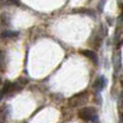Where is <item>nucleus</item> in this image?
I'll return each mask as SVG.
<instances>
[{"label": "nucleus", "mask_w": 123, "mask_h": 123, "mask_svg": "<svg viewBox=\"0 0 123 123\" xmlns=\"http://www.w3.org/2000/svg\"><path fill=\"white\" fill-rule=\"evenodd\" d=\"M10 15L8 14V13L3 12L1 13V15H0V23H1V25L3 26H9L10 25Z\"/></svg>", "instance_id": "nucleus-7"}, {"label": "nucleus", "mask_w": 123, "mask_h": 123, "mask_svg": "<svg viewBox=\"0 0 123 123\" xmlns=\"http://www.w3.org/2000/svg\"><path fill=\"white\" fill-rule=\"evenodd\" d=\"M4 96H6V95H4V94H3V92H2L1 90H0V102H1V100H2V98H3Z\"/></svg>", "instance_id": "nucleus-10"}, {"label": "nucleus", "mask_w": 123, "mask_h": 123, "mask_svg": "<svg viewBox=\"0 0 123 123\" xmlns=\"http://www.w3.org/2000/svg\"><path fill=\"white\" fill-rule=\"evenodd\" d=\"M8 3L14 4V6H19V0H8Z\"/></svg>", "instance_id": "nucleus-8"}, {"label": "nucleus", "mask_w": 123, "mask_h": 123, "mask_svg": "<svg viewBox=\"0 0 123 123\" xmlns=\"http://www.w3.org/2000/svg\"><path fill=\"white\" fill-rule=\"evenodd\" d=\"M119 25L120 26H123V14L119 17Z\"/></svg>", "instance_id": "nucleus-9"}, {"label": "nucleus", "mask_w": 123, "mask_h": 123, "mask_svg": "<svg viewBox=\"0 0 123 123\" xmlns=\"http://www.w3.org/2000/svg\"><path fill=\"white\" fill-rule=\"evenodd\" d=\"M106 83H107V81H106V79H105V77L100 76V77H98L95 81H94L93 87L96 90V92L98 93V92H100L105 86H106Z\"/></svg>", "instance_id": "nucleus-2"}, {"label": "nucleus", "mask_w": 123, "mask_h": 123, "mask_svg": "<svg viewBox=\"0 0 123 123\" xmlns=\"http://www.w3.org/2000/svg\"><path fill=\"white\" fill-rule=\"evenodd\" d=\"M6 67V54L4 51L0 52V70L4 71Z\"/></svg>", "instance_id": "nucleus-5"}, {"label": "nucleus", "mask_w": 123, "mask_h": 123, "mask_svg": "<svg viewBox=\"0 0 123 123\" xmlns=\"http://www.w3.org/2000/svg\"><path fill=\"white\" fill-rule=\"evenodd\" d=\"M0 83H1V80H0Z\"/></svg>", "instance_id": "nucleus-11"}, {"label": "nucleus", "mask_w": 123, "mask_h": 123, "mask_svg": "<svg viewBox=\"0 0 123 123\" xmlns=\"http://www.w3.org/2000/svg\"><path fill=\"white\" fill-rule=\"evenodd\" d=\"M18 36V32L17 31H13V30H6L1 34L2 38H6V39H12V38H16Z\"/></svg>", "instance_id": "nucleus-6"}, {"label": "nucleus", "mask_w": 123, "mask_h": 123, "mask_svg": "<svg viewBox=\"0 0 123 123\" xmlns=\"http://www.w3.org/2000/svg\"><path fill=\"white\" fill-rule=\"evenodd\" d=\"M78 116L81 120H83L84 122H94L96 123L98 120L97 111L93 107H84V108L80 109L78 112Z\"/></svg>", "instance_id": "nucleus-1"}, {"label": "nucleus", "mask_w": 123, "mask_h": 123, "mask_svg": "<svg viewBox=\"0 0 123 123\" xmlns=\"http://www.w3.org/2000/svg\"><path fill=\"white\" fill-rule=\"evenodd\" d=\"M83 94L84 93H80L78 94V95L74 96L72 98H70V104L72 105V106H79V105H81L83 102H86V99H83Z\"/></svg>", "instance_id": "nucleus-4"}, {"label": "nucleus", "mask_w": 123, "mask_h": 123, "mask_svg": "<svg viewBox=\"0 0 123 123\" xmlns=\"http://www.w3.org/2000/svg\"><path fill=\"white\" fill-rule=\"evenodd\" d=\"M80 53L82 54V55H84L85 57H87L90 61H92L94 64H95V65H97L98 56H97V54H96L94 51H92V50H83V51H80Z\"/></svg>", "instance_id": "nucleus-3"}]
</instances>
